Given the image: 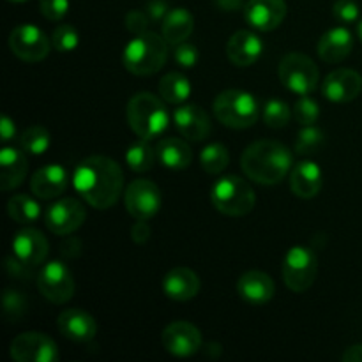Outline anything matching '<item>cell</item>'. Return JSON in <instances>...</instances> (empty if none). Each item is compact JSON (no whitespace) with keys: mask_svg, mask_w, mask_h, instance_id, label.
Here are the masks:
<instances>
[{"mask_svg":"<svg viewBox=\"0 0 362 362\" xmlns=\"http://www.w3.org/2000/svg\"><path fill=\"white\" fill-rule=\"evenodd\" d=\"M73 186L90 207L106 211L113 207L122 194V168L119 163L105 156H90L74 170Z\"/></svg>","mask_w":362,"mask_h":362,"instance_id":"cell-1","label":"cell"},{"mask_svg":"<svg viewBox=\"0 0 362 362\" xmlns=\"http://www.w3.org/2000/svg\"><path fill=\"white\" fill-rule=\"evenodd\" d=\"M240 166L255 182L274 186L288 175L293 166V156L290 148L279 141L260 140L243 152Z\"/></svg>","mask_w":362,"mask_h":362,"instance_id":"cell-2","label":"cell"},{"mask_svg":"<svg viewBox=\"0 0 362 362\" xmlns=\"http://www.w3.org/2000/svg\"><path fill=\"white\" fill-rule=\"evenodd\" d=\"M127 122L141 140H154L161 136L170 126L166 106L151 92H138L129 99L126 108Z\"/></svg>","mask_w":362,"mask_h":362,"instance_id":"cell-3","label":"cell"},{"mask_svg":"<svg viewBox=\"0 0 362 362\" xmlns=\"http://www.w3.org/2000/svg\"><path fill=\"white\" fill-rule=\"evenodd\" d=\"M168 57V42L154 32H141L131 39L122 53V64L131 74L148 76L165 66Z\"/></svg>","mask_w":362,"mask_h":362,"instance_id":"cell-4","label":"cell"},{"mask_svg":"<svg viewBox=\"0 0 362 362\" xmlns=\"http://www.w3.org/2000/svg\"><path fill=\"white\" fill-rule=\"evenodd\" d=\"M211 202L221 214L239 218L253 211L257 197L246 180L237 175H226L216 180L212 186Z\"/></svg>","mask_w":362,"mask_h":362,"instance_id":"cell-5","label":"cell"},{"mask_svg":"<svg viewBox=\"0 0 362 362\" xmlns=\"http://www.w3.org/2000/svg\"><path fill=\"white\" fill-rule=\"evenodd\" d=\"M212 110L216 119L232 129H247L258 119L257 99L250 92L237 88H230L216 95Z\"/></svg>","mask_w":362,"mask_h":362,"instance_id":"cell-6","label":"cell"},{"mask_svg":"<svg viewBox=\"0 0 362 362\" xmlns=\"http://www.w3.org/2000/svg\"><path fill=\"white\" fill-rule=\"evenodd\" d=\"M283 279L292 292L303 293L315 283L318 274L317 255L306 246H293L283 258Z\"/></svg>","mask_w":362,"mask_h":362,"instance_id":"cell-7","label":"cell"},{"mask_svg":"<svg viewBox=\"0 0 362 362\" xmlns=\"http://www.w3.org/2000/svg\"><path fill=\"white\" fill-rule=\"evenodd\" d=\"M279 80L288 90L299 95H308L317 88L320 73L313 60L304 53L292 52L279 62Z\"/></svg>","mask_w":362,"mask_h":362,"instance_id":"cell-8","label":"cell"},{"mask_svg":"<svg viewBox=\"0 0 362 362\" xmlns=\"http://www.w3.org/2000/svg\"><path fill=\"white\" fill-rule=\"evenodd\" d=\"M37 290L55 304H64L74 296V279L64 262H46L37 274Z\"/></svg>","mask_w":362,"mask_h":362,"instance_id":"cell-9","label":"cell"},{"mask_svg":"<svg viewBox=\"0 0 362 362\" xmlns=\"http://www.w3.org/2000/svg\"><path fill=\"white\" fill-rule=\"evenodd\" d=\"M9 354L16 362H55L59 346L42 332H21L11 341Z\"/></svg>","mask_w":362,"mask_h":362,"instance_id":"cell-10","label":"cell"},{"mask_svg":"<svg viewBox=\"0 0 362 362\" xmlns=\"http://www.w3.org/2000/svg\"><path fill=\"white\" fill-rule=\"evenodd\" d=\"M9 48L25 62H41L48 57L52 41L35 25H18L9 34Z\"/></svg>","mask_w":362,"mask_h":362,"instance_id":"cell-11","label":"cell"},{"mask_svg":"<svg viewBox=\"0 0 362 362\" xmlns=\"http://www.w3.org/2000/svg\"><path fill=\"white\" fill-rule=\"evenodd\" d=\"M124 204H126V211L134 219L148 221L159 212L161 193L152 180L136 179L124 191Z\"/></svg>","mask_w":362,"mask_h":362,"instance_id":"cell-12","label":"cell"},{"mask_svg":"<svg viewBox=\"0 0 362 362\" xmlns=\"http://www.w3.org/2000/svg\"><path fill=\"white\" fill-rule=\"evenodd\" d=\"M45 225L48 226L49 232L57 233V235H67L73 233L83 225L87 212L81 202L74 200V198H62L57 200L55 204L48 205L45 209Z\"/></svg>","mask_w":362,"mask_h":362,"instance_id":"cell-13","label":"cell"},{"mask_svg":"<svg viewBox=\"0 0 362 362\" xmlns=\"http://www.w3.org/2000/svg\"><path fill=\"white\" fill-rule=\"evenodd\" d=\"M166 352L175 357H191L202 349V334L189 322H173L166 325L161 336Z\"/></svg>","mask_w":362,"mask_h":362,"instance_id":"cell-14","label":"cell"},{"mask_svg":"<svg viewBox=\"0 0 362 362\" xmlns=\"http://www.w3.org/2000/svg\"><path fill=\"white\" fill-rule=\"evenodd\" d=\"M243 11L250 27L262 32H271L285 20L286 2L285 0H247Z\"/></svg>","mask_w":362,"mask_h":362,"instance_id":"cell-15","label":"cell"},{"mask_svg":"<svg viewBox=\"0 0 362 362\" xmlns=\"http://www.w3.org/2000/svg\"><path fill=\"white\" fill-rule=\"evenodd\" d=\"M322 92L332 103H350L362 92V76L354 69H336L325 76Z\"/></svg>","mask_w":362,"mask_h":362,"instance_id":"cell-16","label":"cell"},{"mask_svg":"<svg viewBox=\"0 0 362 362\" xmlns=\"http://www.w3.org/2000/svg\"><path fill=\"white\" fill-rule=\"evenodd\" d=\"M13 253L20 262L28 267H37L46 260L49 253V246L46 237L35 228H23L14 235Z\"/></svg>","mask_w":362,"mask_h":362,"instance_id":"cell-17","label":"cell"},{"mask_svg":"<svg viewBox=\"0 0 362 362\" xmlns=\"http://www.w3.org/2000/svg\"><path fill=\"white\" fill-rule=\"evenodd\" d=\"M57 327L64 338L76 343H88L95 338L98 332V324L90 313L78 308L62 311L57 318Z\"/></svg>","mask_w":362,"mask_h":362,"instance_id":"cell-18","label":"cell"},{"mask_svg":"<svg viewBox=\"0 0 362 362\" xmlns=\"http://www.w3.org/2000/svg\"><path fill=\"white\" fill-rule=\"evenodd\" d=\"M173 122L177 131L186 140L204 141L211 134V119L207 113L194 105H184L173 112Z\"/></svg>","mask_w":362,"mask_h":362,"instance_id":"cell-19","label":"cell"},{"mask_svg":"<svg viewBox=\"0 0 362 362\" xmlns=\"http://www.w3.org/2000/svg\"><path fill=\"white\" fill-rule=\"evenodd\" d=\"M237 292L244 303L251 306H264L274 297L276 286L271 276L260 271H247L237 281Z\"/></svg>","mask_w":362,"mask_h":362,"instance_id":"cell-20","label":"cell"},{"mask_svg":"<svg viewBox=\"0 0 362 362\" xmlns=\"http://www.w3.org/2000/svg\"><path fill=\"white\" fill-rule=\"evenodd\" d=\"M69 175L60 165H46L39 168L30 179V191L41 200H53L66 191Z\"/></svg>","mask_w":362,"mask_h":362,"instance_id":"cell-21","label":"cell"},{"mask_svg":"<svg viewBox=\"0 0 362 362\" xmlns=\"http://www.w3.org/2000/svg\"><path fill=\"white\" fill-rule=\"evenodd\" d=\"M264 52V42L255 32L239 30L226 42V57L239 67L253 66Z\"/></svg>","mask_w":362,"mask_h":362,"instance_id":"cell-22","label":"cell"},{"mask_svg":"<svg viewBox=\"0 0 362 362\" xmlns=\"http://www.w3.org/2000/svg\"><path fill=\"white\" fill-rule=\"evenodd\" d=\"M324 175L317 163L300 161L290 170V189L299 198H313L320 193Z\"/></svg>","mask_w":362,"mask_h":362,"instance_id":"cell-23","label":"cell"},{"mask_svg":"<svg viewBox=\"0 0 362 362\" xmlns=\"http://www.w3.org/2000/svg\"><path fill=\"white\" fill-rule=\"evenodd\" d=\"M354 49V35L349 28L336 27L325 32L318 41V55L324 62L338 64Z\"/></svg>","mask_w":362,"mask_h":362,"instance_id":"cell-24","label":"cell"},{"mask_svg":"<svg viewBox=\"0 0 362 362\" xmlns=\"http://www.w3.org/2000/svg\"><path fill=\"white\" fill-rule=\"evenodd\" d=\"M28 163L23 151L4 147L0 152V189L11 191L21 186L27 177Z\"/></svg>","mask_w":362,"mask_h":362,"instance_id":"cell-25","label":"cell"},{"mask_svg":"<svg viewBox=\"0 0 362 362\" xmlns=\"http://www.w3.org/2000/svg\"><path fill=\"white\" fill-rule=\"evenodd\" d=\"M163 292L173 300H189L200 292V279L197 272L187 267H175L163 279Z\"/></svg>","mask_w":362,"mask_h":362,"instance_id":"cell-26","label":"cell"},{"mask_svg":"<svg viewBox=\"0 0 362 362\" xmlns=\"http://www.w3.org/2000/svg\"><path fill=\"white\" fill-rule=\"evenodd\" d=\"M156 151L158 161L170 170H186L193 161V151L182 138H163Z\"/></svg>","mask_w":362,"mask_h":362,"instance_id":"cell-27","label":"cell"},{"mask_svg":"<svg viewBox=\"0 0 362 362\" xmlns=\"http://www.w3.org/2000/svg\"><path fill=\"white\" fill-rule=\"evenodd\" d=\"M193 28L194 20L189 11L184 7H175V9L168 11L163 20V37L166 39L168 45L177 46L193 34Z\"/></svg>","mask_w":362,"mask_h":362,"instance_id":"cell-28","label":"cell"},{"mask_svg":"<svg viewBox=\"0 0 362 362\" xmlns=\"http://www.w3.org/2000/svg\"><path fill=\"white\" fill-rule=\"evenodd\" d=\"M7 214L14 223L28 225V223H34L41 218V207L28 194H14L7 204Z\"/></svg>","mask_w":362,"mask_h":362,"instance_id":"cell-29","label":"cell"},{"mask_svg":"<svg viewBox=\"0 0 362 362\" xmlns=\"http://www.w3.org/2000/svg\"><path fill=\"white\" fill-rule=\"evenodd\" d=\"M159 94L166 103L172 105H180L186 101L191 94V85L184 74L168 73L159 81Z\"/></svg>","mask_w":362,"mask_h":362,"instance_id":"cell-30","label":"cell"},{"mask_svg":"<svg viewBox=\"0 0 362 362\" xmlns=\"http://www.w3.org/2000/svg\"><path fill=\"white\" fill-rule=\"evenodd\" d=\"M158 161V151L148 144V140H141L138 144H133L126 152V163L133 172L144 173L154 168Z\"/></svg>","mask_w":362,"mask_h":362,"instance_id":"cell-31","label":"cell"},{"mask_svg":"<svg viewBox=\"0 0 362 362\" xmlns=\"http://www.w3.org/2000/svg\"><path fill=\"white\" fill-rule=\"evenodd\" d=\"M228 148L223 144H211L200 152V165L211 175H218L228 166Z\"/></svg>","mask_w":362,"mask_h":362,"instance_id":"cell-32","label":"cell"},{"mask_svg":"<svg viewBox=\"0 0 362 362\" xmlns=\"http://www.w3.org/2000/svg\"><path fill=\"white\" fill-rule=\"evenodd\" d=\"M49 133L42 126H32L23 131L20 136V145L25 152L34 156H41L48 151L49 147Z\"/></svg>","mask_w":362,"mask_h":362,"instance_id":"cell-33","label":"cell"},{"mask_svg":"<svg viewBox=\"0 0 362 362\" xmlns=\"http://www.w3.org/2000/svg\"><path fill=\"white\" fill-rule=\"evenodd\" d=\"M325 144L324 131L315 126H304V129L297 134L296 152L300 156H310L320 152Z\"/></svg>","mask_w":362,"mask_h":362,"instance_id":"cell-34","label":"cell"},{"mask_svg":"<svg viewBox=\"0 0 362 362\" xmlns=\"http://www.w3.org/2000/svg\"><path fill=\"white\" fill-rule=\"evenodd\" d=\"M262 117H264V122L269 127H272V129H281V127H285L290 122L292 112H290V106L285 101L271 99V101L265 103Z\"/></svg>","mask_w":362,"mask_h":362,"instance_id":"cell-35","label":"cell"},{"mask_svg":"<svg viewBox=\"0 0 362 362\" xmlns=\"http://www.w3.org/2000/svg\"><path fill=\"white\" fill-rule=\"evenodd\" d=\"M78 42H80V35H78L76 28L69 23H62L53 30L52 34V46L60 53H69L76 49Z\"/></svg>","mask_w":362,"mask_h":362,"instance_id":"cell-36","label":"cell"},{"mask_svg":"<svg viewBox=\"0 0 362 362\" xmlns=\"http://www.w3.org/2000/svg\"><path fill=\"white\" fill-rule=\"evenodd\" d=\"M293 115H296L297 122L303 124V126H313L320 115V108H318L315 99L300 95V99H297L296 106H293Z\"/></svg>","mask_w":362,"mask_h":362,"instance_id":"cell-37","label":"cell"},{"mask_svg":"<svg viewBox=\"0 0 362 362\" xmlns=\"http://www.w3.org/2000/svg\"><path fill=\"white\" fill-rule=\"evenodd\" d=\"M4 313L11 322L20 320L21 315L25 313V299L14 290H6L4 292Z\"/></svg>","mask_w":362,"mask_h":362,"instance_id":"cell-38","label":"cell"},{"mask_svg":"<svg viewBox=\"0 0 362 362\" xmlns=\"http://www.w3.org/2000/svg\"><path fill=\"white\" fill-rule=\"evenodd\" d=\"M41 14L49 21H59L69 11V0H39Z\"/></svg>","mask_w":362,"mask_h":362,"instance_id":"cell-39","label":"cell"},{"mask_svg":"<svg viewBox=\"0 0 362 362\" xmlns=\"http://www.w3.org/2000/svg\"><path fill=\"white\" fill-rule=\"evenodd\" d=\"M332 13L341 23H354L359 18V6L356 0H336Z\"/></svg>","mask_w":362,"mask_h":362,"instance_id":"cell-40","label":"cell"},{"mask_svg":"<svg viewBox=\"0 0 362 362\" xmlns=\"http://www.w3.org/2000/svg\"><path fill=\"white\" fill-rule=\"evenodd\" d=\"M173 55H175V60L179 66L182 67H193L194 64L198 62V49L197 46L189 45V42H180V45L175 46V52H173Z\"/></svg>","mask_w":362,"mask_h":362,"instance_id":"cell-41","label":"cell"},{"mask_svg":"<svg viewBox=\"0 0 362 362\" xmlns=\"http://www.w3.org/2000/svg\"><path fill=\"white\" fill-rule=\"evenodd\" d=\"M151 25V16L148 13H144L140 9L129 11L126 14V28L133 34H141V32H147V27Z\"/></svg>","mask_w":362,"mask_h":362,"instance_id":"cell-42","label":"cell"},{"mask_svg":"<svg viewBox=\"0 0 362 362\" xmlns=\"http://www.w3.org/2000/svg\"><path fill=\"white\" fill-rule=\"evenodd\" d=\"M148 237H151V226L147 225V221H141V219H136V223L131 228V239L136 244L147 243Z\"/></svg>","mask_w":362,"mask_h":362,"instance_id":"cell-43","label":"cell"},{"mask_svg":"<svg viewBox=\"0 0 362 362\" xmlns=\"http://www.w3.org/2000/svg\"><path fill=\"white\" fill-rule=\"evenodd\" d=\"M147 13L151 16V20L161 21L168 14V6H166L165 0H151L147 6Z\"/></svg>","mask_w":362,"mask_h":362,"instance_id":"cell-44","label":"cell"},{"mask_svg":"<svg viewBox=\"0 0 362 362\" xmlns=\"http://www.w3.org/2000/svg\"><path fill=\"white\" fill-rule=\"evenodd\" d=\"M0 134H2V141L13 140L14 134H16V127H14V122L7 115L2 117V122H0Z\"/></svg>","mask_w":362,"mask_h":362,"instance_id":"cell-45","label":"cell"},{"mask_svg":"<svg viewBox=\"0 0 362 362\" xmlns=\"http://www.w3.org/2000/svg\"><path fill=\"white\" fill-rule=\"evenodd\" d=\"M341 359L345 362H362V345H354L343 352Z\"/></svg>","mask_w":362,"mask_h":362,"instance_id":"cell-46","label":"cell"},{"mask_svg":"<svg viewBox=\"0 0 362 362\" xmlns=\"http://www.w3.org/2000/svg\"><path fill=\"white\" fill-rule=\"evenodd\" d=\"M214 2H216V6H218L221 11L244 9L243 0H214Z\"/></svg>","mask_w":362,"mask_h":362,"instance_id":"cell-47","label":"cell"},{"mask_svg":"<svg viewBox=\"0 0 362 362\" xmlns=\"http://www.w3.org/2000/svg\"><path fill=\"white\" fill-rule=\"evenodd\" d=\"M357 35H359L361 41H362V20L359 21V25H357Z\"/></svg>","mask_w":362,"mask_h":362,"instance_id":"cell-48","label":"cell"},{"mask_svg":"<svg viewBox=\"0 0 362 362\" xmlns=\"http://www.w3.org/2000/svg\"><path fill=\"white\" fill-rule=\"evenodd\" d=\"M7 2H25V0H7Z\"/></svg>","mask_w":362,"mask_h":362,"instance_id":"cell-49","label":"cell"}]
</instances>
